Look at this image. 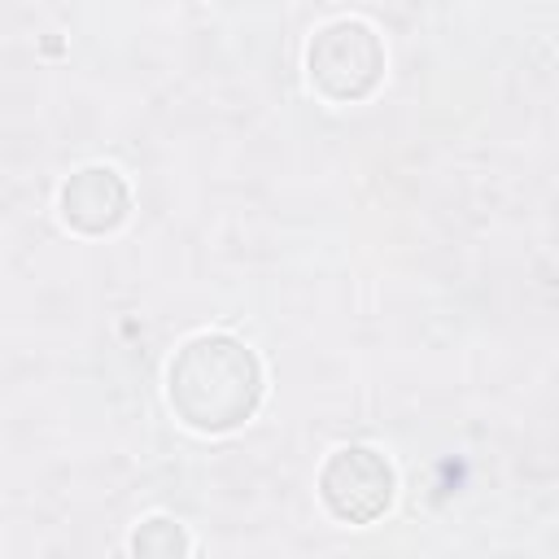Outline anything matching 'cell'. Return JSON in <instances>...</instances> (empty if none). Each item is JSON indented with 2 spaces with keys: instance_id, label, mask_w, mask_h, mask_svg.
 <instances>
[{
  "instance_id": "1",
  "label": "cell",
  "mask_w": 559,
  "mask_h": 559,
  "mask_svg": "<svg viewBox=\"0 0 559 559\" xmlns=\"http://www.w3.org/2000/svg\"><path fill=\"white\" fill-rule=\"evenodd\" d=\"M262 362L231 332H201L183 341L166 371V397L192 432H231L262 406Z\"/></svg>"
},
{
  "instance_id": "2",
  "label": "cell",
  "mask_w": 559,
  "mask_h": 559,
  "mask_svg": "<svg viewBox=\"0 0 559 559\" xmlns=\"http://www.w3.org/2000/svg\"><path fill=\"white\" fill-rule=\"evenodd\" d=\"M306 74L332 105L367 100L384 79V39L362 17L323 22L306 44Z\"/></svg>"
},
{
  "instance_id": "3",
  "label": "cell",
  "mask_w": 559,
  "mask_h": 559,
  "mask_svg": "<svg viewBox=\"0 0 559 559\" xmlns=\"http://www.w3.org/2000/svg\"><path fill=\"white\" fill-rule=\"evenodd\" d=\"M319 498L341 524H376L397 498V472L376 445L349 441L323 459Z\"/></svg>"
},
{
  "instance_id": "4",
  "label": "cell",
  "mask_w": 559,
  "mask_h": 559,
  "mask_svg": "<svg viewBox=\"0 0 559 559\" xmlns=\"http://www.w3.org/2000/svg\"><path fill=\"white\" fill-rule=\"evenodd\" d=\"M131 214V188L114 166H83L61 183V218L79 236H105Z\"/></svg>"
},
{
  "instance_id": "5",
  "label": "cell",
  "mask_w": 559,
  "mask_h": 559,
  "mask_svg": "<svg viewBox=\"0 0 559 559\" xmlns=\"http://www.w3.org/2000/svg\"><path fill=\"white\" fill-rule=\"evenodd\" d=\"M188 550H192V537L170 515H148L131 533V555L135 559H188Z\"/></svg>"
}]
</instances>
